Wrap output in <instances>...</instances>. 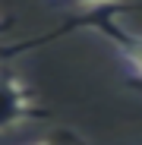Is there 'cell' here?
<instances>
[{
    "label": "cell",
    "mask_w": 142,
    "mask_h": 145,
    "mask_svg": "<svg viewBox=\"0 0 142 145\" xmlns=\"http://www.w3.org/2000/svg\"><path fill=\"white\" fill-rule=\"evenodd\" d=\"M85 29L101 35L114 47V54L120 57V63L126 69V82L142 95V35L126 29L117 16H95L92 22H85Z\"/></svg>",
    "instance_id": "7a4b0ae2"
},
{
    "label": "cell",
    "mask_w": 142,
    "mask_h": 145,
    "mask_svg": "<svg viewBox=\"0 0 142 145\" xmlns=\"http://www.w3.org/2000/svg\"><path fill=\"white\" fill-rule=\"evenodd\" d=\"M54 3H63V7H82V10H95V7H123V3H133V0H54Z\"/></svg>",
    "instance_id": "277c9868"
},
{
    "label": "cell",
    "mask_w": 142,
    "mask_h": 145,
    "mask_svg": "<svg viewBox=\"0 0 142 145\" xmlns=\"http://www.w3.org/2000/svg\"><path fill=\"white\" fill-rule=\"evenodd\" d=\"M10 29H13V22H10V19H3V16H0V35H7Z\"/></svg>",
    "instance_id": "5b68a950"
},
{
    "label": "cell",
    "mask_w": 142,
    "mask_h": 145,
    "mask_svg": "<svg viewBox=\"0 0 142 145\" xmlns=\"http://www.w3.org/2000/svg\"><path fill=\"white\" fill-rule=\"evenodd\" d=\"M47 117V107L38 101L32 85L16 69L0 66V133H10L29 120Z\"/></svg>",
    "instance_id": "6da1fadb"
},
{
    "label": "cell",
    "mask_w": 142,
    "mask_h": 145,
    "mask_svg": "<svg viewBox=\"0 0 142 145\" xmlns=\"http://www.w3.org/2000/svg\"><path fill=\"white\" fill-rule=\"evenodd\" d=\"M26 145H85L76 133H69V129H60V133H51V136H44V139H35V142H26Z\"/></svg>",
    "instance_id": "3957f363"
}]
</instances>
